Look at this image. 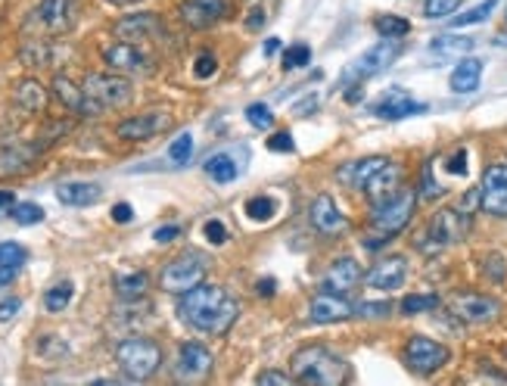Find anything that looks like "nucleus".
Wrapping results in <instances>:
<instances>
[{
    "mask_svg": "<svg viewBox=\"0 0 507 386\" xmlns=\"http://www.w3.org/2000/svg\"><path fill=\"white\" fill-rule=\"evenodd\" d=\"M178 315L184 318L191 328L202 330V334H224V330H231V324L237 321L240 306L224 287L196 284L193 290L181 293Z\"/></svg>",
    "mask_w": 507,
    "mask_h": 386,
    "instance_id": "1",
    "label": "nucleus"
},
{
    "mask_svg": "<svg viewBox=\"0 0 507 386\" xmlns=\"http://www.w3.org/2000/svg\"><path fill=\"white\" fill-rule=\"evenodd\" d=\"M418 112H427V106L414 100V97L408 94L405 88H389V94H386L383 100L374 106V116L389 119V122H396V119H408V116H418Z\"/></svg>",
    "mask_w": 507,
    "mask_h": 386,
    "instance_id": "15",
    "label": "nucleus"
},
{
    "mask_svg": "<svg viewBox=\"0 0 507 386\" xmlns=\"http://www.w3.org/2000/svg\"><path fill=\"white\" fill-rule=\"evenodd\" d=\"M116 361L128 381H147L162 365V349L147 337H128L116 346Z\"/></svg>",
    "mask_w": 507,
    "mask_h": 386,
    "instance_id": "4",
    "label": "nucleus"
},
{
    "mask_svg": "<svg viewBox=\"0 0 507 386\" xmlns=\"http://www.w3.org/2000/svg\"><path fill=\"white\" fill-rule=\"evenodd\" d=\"M28 259V253L19 244H0V265L4 268H22Z\"/></svg>",
    "mask_w": 507,
    "mask_h": 386,
    "instance_id": "41",
    "label": "nucleus"
},
{
    "mask_svg": "<svg viewBox=\"0 0 507 386\" xmlns=\"http://www.w3.org/2000/svg\"><path fill=\"white\" fill-rule=\"evenodd\" d=\"M308 218H312V224L321 234H339V231H346L343 212H339V206L333 203V196H327V193L315 196L312 209H308Z\"/></svg>",
    "mask_w": 507,
    "mask_h": 386,
    "instance_id": "20",
    "label": "nucleus"
},
{
    "mask_svg": "<svg viewBox=\"0 0 507 386\" xmlns=\"http://www.w3.org/2000/svg\"><path fill=\"white\" fill-rule=\"evenodd\" d=\"M159 32V19L156 13H140V16H128L116 26V35L125 37V41H147L150 35Z\"/></svg>",
    "mask_w": 507,
    "mask_h": 386,
    "instance_id": "25",
    "label": "nucleus"
},
{
    "mask_svg": "<svg viewBox=\"0 0 507 386\" xmlns=\"http://www.w3.org/2000/svg\"><path fill=\"white\" fill-rule=\"evenodd\" d=\"M22 308V302L13 297V299H4L0 302V321H10V318H16V312Z\"/></svg>",
    "mask_w": 507,
    "mask_h": 386,
    "instance_id": "52",
    "label": "nucleus"
},
{
    "mask_svg": "<svg viewBox=\"0 0 507 386\" xmlns=\"http://www.w3.org/2000/svg\"><path fill=\"white\" fill-rule=\"evenodd\" d=\"M16 275H19V268H4V265H0V287L16 281Z\"/></svg>",
    "mask_w": 507,
    "mask_h": 386,
    "instance_id": "56",
    "label": "nucleus"
},
{
    "mask_svg": "<svg viewBox=\"0 0 507 386\" xmlns=\"http://www.w3.org/2000/svg\"><path fill=\"white\" fill-rule=\"evenodd\" d=\"M355 315V306L352 302L343 299V293H317L312 299V308H308V318H312L315 324H336V321H346V318Z\"/></svg>",
    "mask_w": 507,
    "mask_h": 386,
    "instance_id": "13",
    "label": "nucleus"
},
{
    "mask_svg": "<svg viewBox=\"0 0 507 386\" xmlns=\"http://www.w3.org/2000/svg\"><path fill=\"white\" fill-rule=\"evenodd\" d=\"M460 6V0H427L423 4V13H427V19H445L451 16Z\"/></svg>",
    "mask_w": 507,
    "mask_h": 386,
    "instance_id": "42",
    "label": "nucleus"
},
{
    "mask_svg": "<svg viewBox=\"0 0 507 386\" xmlns=\"http://www.w3.org/2000/svg\"><path fill=\"white\" fill-rule=\"evenodd\" d=\"M402 53V41L398 37H383L380 44H374L370 50L361 53L352 63L349 78H370V75H380L383 69H389L396 63V57Z\"/></svg>",
    "mask_w": 507,
    "mask_h": 386,
    "instance_id": "8",
    "label": "nucleus"
},
{
    "mask_svg": "<svg viewBox=\"0 0 507 386\" xmlns=\"http://www.w3.org/2000/svg\"><path fill=\"white\" fill-rule=\"evenodd\" d=\"M116 290H119V297H125V299L140 297V293L147 290V275H143V271H138V275L119 277V281H116Z\"/></svg>",
    "mask_w": 507,
    "mask_h": 386,
    "instance_id": "36",
    "label": "nucleus"
},
{
    "mask_svg": "<svg viewBox=\"0 0 507 386\" xmlns=\"http://www.w3.org/2000/svg\"><path fill=\"white\" fill-rule=\"evenodd\" d=\"M268 150H274V153H293V138L290 134H274L268 141Z\"/></svg>",
    "mask_w": 507,
    "mask_h": 386,
    "instance_id": "50",
    "label": "nucleus"
},
{
    "mask_svg": "<svg viewBox=\"0 0 507 386\" xmlns=\"http://www.w3.org/2000/svg\"><path fill=\"white\" fill-rule=\"evenodd\" d=\"M293 377L290 374H280V370H262L259 374V383L262 386H268V383H274V386H290Z\"/></svg>",
    "mask_w": 507,
    "mask_h": 386,
    "instance_id": "49",
    "label": "nucleus"
},
{
    "mask_svg": "<svg viewBox=\"0 0 507 386\" xmlns=\"http://www.w3.org/2000/svg\"><path fill=\"white\" fill-rule=\"evenodd\" d=\"M16 206V200H13V193L10 191H0V215H4L6 209H13Z\"/></svg>",
    "mask_w": 507,
    "mask_h": 386,
    "instance_id": "57",
    "label": "nucleus"
},
{
    "mask_svg": "<svg viewBox=\"0 0 507 386\" xmlns=\"http://www.w3.org/2000/svg\"><path fill=\"white\" fill-rule=\"evenodd\" d=\"M72 293H75V287L69 281L50 287V290L44 293V306H47V312H63V308L72 302Z\"/></svg>",
    "mask_w": 507,
    "mask_h": 386,
    "instance_id": "32",
    "label": "nucleus"
},
{
    "mask_svg": "<svg viewBox=\"0 0 507 386\" xmlns=\"http://www.w3.org/2000/svg\"><path fill=\"white\" fill-rule=\"evenodd\" d=\"M414 206H418V193L411 187H398L396 193H389L386 200L374 203L370 209V224L383 234V237H396L398 231L408 228L414 215Z\"/></svg>",
    "mask_w": 507,
    "mask_h": 386,
    "instance_id": "5",
    "label": "nucleus"
},
{
    "mask_svg": "<svg viewBox=\"0 0 507 386\" xmlns=\"http://www.w3.org/2000/svg\"><path fill=\"white\" fill-rule=\"evenodd\" d=\"M374 28L380 37H405L408 32H411V22L402 16H377Z\"/></svg>",
    "mask_w": 507,
    "mask_h": 386,
    "instance_id": "33",
    "label": "nucleus"
},
{
    "mask_svg": "<svg viewBox=\"0 0 507 386\" xmlns=\"http://www.w3.org/2000/svg\"><path fill=\"white\" fill-rule=\"evenodd\" d=\"M134 218V209L128 206V203H119V206H112V222H119V224H128Z\"/></svg>",
    "mask_w": 507,
    "mask_h": 386,
    "instance_id": "54",
    "label": "nucleus"
},
{
    "mask_svg": "<svg viewBox=\"0 0 507 386\" xmlns=\"http://www.w3.org/2000/svg\"><path fill=\"white\" fill-rule=\"evenodd\" d=\"M81 94H85L81 116H100V112L119 110L131 100V81L122 75H88Z\"/></svg>",
    "mask_w": 507,
    "mask_h": 386,
    "instance_id": "3",
    "label": "nucleus"
},
{
    "mask_svg": "<svg viewBox=\"0 0 507 386\" xmlns=\"http://www.w3.org/2000/svg\"><path fill=\"white\" fill-rule=\"evenodd\" d=\"M202 231H206L209 244H215V246H222L224 240H228V228H224L222 222H215V218H212V222H206V228H202Z\"/></svg>",
    "mask_w": 507,
    "mask_h": 386,
    "instance_id": "46",
    "label": "nucleus"
},
{
    "mask_svg": "<svg viewBox=\"0 0 507 386\" xmlns=\"http://www.w3.org/2000/svg\"><path fill=\"white\" fill-rule=\"evenodd\" d=\"M449 172L451 175H467V153L464 150H458V153L449 159Z\"/></svg>",
    "mask_w": 507,
    "mask_h": 386,
    "instance_id": "53",
    "label": "nucleus"
},
{
    "mask_svg": "<svg viewBox=\"0 0 507 386\" xmlns=\"http://www.w3.org/2000/svg\"><path fill=\"white\" fill-rule=\"evenodd\" d=\"M237 162H233L231 153H215L206 159V175L215 181V184H231L237 178Z\"/></svg>",
    "mask_w": 507,
    "mask_h": 386,
    "instance_id": "28",
    "label": "nucleus"
},
{
    "mask_svg": "<svg viewBox=\"0 0 507 386\" xmlns=\"http://www.w3.org/2000/svg\"><path fill=\"white\" fill-rule=\"evenodd\" d=\"M72 4L75 0H41V6L35 10L37 26L47 35H63L72 28Z\"/></svg>",
    "mask_w": 507,
    "mask_h": 386,
    "instance_id": "14",
    "label": "nucleus"
},
{
    "mask_svg": "<svg viewBox=\"0 0 507 386\" xmlns=\"http://www.w3.org/2000/svg\"><path fill=\"white\" fill-rule=\"evenodd\" d=\"M246 119H249V125L259 128V131H264V128L274 125V112H271L264 103H249L246 106Z\"/></svg>",
    "mask_w": 507,
    "mask_h": 386,
    "instance_id": "39",
    "label": "nucleus"
},
{
    "mask_svg": "<svg viewBox=\"0 0 507 386\" xmlns=\"http://www.w3.org/2000/svg\"><path fill=\"white\" fill-rule=\"evenodd\" d=\"M480 193H482V209L489 215L507 218V162L489 165L486 175H482Z\"/></svg>",
    "mask_w": 507,
    "mask_h": 386,
    "instance_id": "10",
    "label": "nucleus"
},
{
    "mask_svg": "<svg viewBox=\"0 0 507 386\" xmlns=\"http://www.w3.org/2000/svg\"><path fill=\"white\" fill-rule=\"evenodd\" d=\"M178 377L181 381H200L212 370V352L200 343H184L178 352Z\"/></svg>",
    "mask_w": 507,
    "mask_h": 386,
    "instance_id": "17",
    "label": "nucleus"
},
{
    "mask_svg": "<svg viewBox=\"0 0 507 386\" xmlns=\"http://www.w3.org/2000/svg\"><path fill=\"white\" fill-rule=\"evenodd\" d=\"M361 277H365L361 275V265L346 256V259H336L330 265L327 277H324V290L327 293H346V290H352Z\"/></svg>",
    "mask_w": 507,
    "mask_h": 386,
    "instance_id": "21",
    "label": "nucleus"
},
{
    "mask_svg": "<svg viewBox=\"0 0 507 386\" xmlns=\"http://www.w3.org/2000/svg\"><path fill=\"white\" fill-rule=\"evenodd\" d=\"M386 162H389V159H386V156H367V159H358V162H349V165H346V169H339V172H336V178L343 181V184L355 187V191H361V187H365L367 181L374 178Z\"/></svg>",
    "mask_w": 507,
    "mask_h": 386,
    "instance_id": "22",
    "label": "nucleus"
},
{
    "mask_svg": "<svg viewBox=\"0 0 507 386\" xmlns=\"http://www.w3.org/2000/svg\"><path fill=\"white\" fill-rule=\"evenodd\" d=\"M451 312L467 324H486L502 312V306H498V299H491V297H480V293H460V297L451 299Z\"/></svg>",
    "mask_w": 507,
    "mask_h": 386,
    "instance_id": "12",
    "label": "nucleus"
},
{
    "mask_svg": "<svg viewBox=\"0 0 507 386\" xmlns=\"http://www.w3.org/2000/svg\"><path fill=\"white\" fill-rule=\"evenodd\" d=\"M106 66H112L116 72H147L150 69V59L143 57V50L138 44L122 41V44H112V47L103 50Z\"/></svg>",
    "mask_w": 507,
    "mask_h": 386,
    "instance_id": "19",
    "label": "nucleus"
},
{
    "mask_svg": "<svg viewBox=\"0 0 507 386\" xmlns=\"http://www.w3.org/2000/svg\"><path fill=\"white\" fill-rule=\"evenodd\" d=\"M274 212H277V203L271 196H253L246 203V215L253 222H268V218H274Z\"/></svg>",
    "mask_w": 507,
    "mask_h": 386,
    "instance_id": "34",
    "label": "nucleus"
},
{
    "mask_svg": "<svg viewBox=\"0 0 507 386\" xmlns=\"http://www.w3.org/2000/svg\"><path fill=\"white\" fill-rule=\"evenodd\" d=\"M398 178H402V172H398V165L386 162L383 169L377 172V175L370 178L365 187H361V191H365L374 203H380V200H386V196H389V193H396V191H398Z\"/></svg>",
    "mask_w": 507,
    "mask_h": 386,
    "instance_id": "24",
    "label": "nucleus"
},
{
    "mask_svg": "<svg viewBox=\"0 0 507 386\" xmlns=\"http://www.w3.org/2000/svg\"><path fill=\"white\" fill-rule=\"evenodd\" d=\"M439 306V297L427 293V297H405L402 299V312L405 315H420V312H433Z\"/></svg>",
    "mask_w": 507,
    "mask_h": 386,
    "instance_id": "40",
    "label": "nucleus"
},
{
    "mask_svg": "<svg viewBox=\"0 0 507 386\" xmlns=\"http://www.w3.org/2000/svg\"><path fill=\"white\" fill-rule=\"evenodd\" d=\"M486 275L491 277V281H504L507 268H504V259H502V256H498V253L486 256Z\"/></svg>",
    "mask_w": 507,
    "mask_h": 386,
    "instance_id": "47",
    "label": "nucleus"
},
{
    "mask_svg": "<svg viewBox=\"0 0 507 386\" xmlns=\"http://www.w3.org/2000/svg\"><path fill=\"white\" fill-rule=\"evenodd\" d=\"M224 10H228L224 0H184L178 13L191 28H209L224 16Z\"/></svg>",
    "mask_w": 507,
    "mask_h": 386,
    "instance_id": "18",
    "label": "nucleus"
},
{
    "mask_svg": "<svg viewBox=\"0 0 507 386\" xmlns=\"http://www.w3.org/2000/svg\"><path fill=\"white\" fill-rule=\"evenodd\" d=\"M355 312H358L361 318H386L392 312V302H361Z\"/></svg>",
    "mask_w": 507,
    "mask_h": 386,
    "instance_id": "45",
    "label": "nucleus"
},
{
    "mask_svg": "<svg viewBox=\"0 0 507 386\" xmlns=\"http://www.w3.org/2000/svg\"><path fill=\"white\" fill-rule=\"evenodd\" d=\"M439 193H442V187H439L436 181H433V172L423 169V196H427V200H436Z\"/></svg>",
    "mask_w": 507,
    "mask_h": 386,
    "instance_id": "51",
    "label": "nucleus"
},
{
    "mask_svg": "<svg viewBox=\"0 0 507 386\" xmlns=\"http://www.w3.org/2000/svg\"><path fill=\"white\" fill-rule=\"evenodd\" d=\"M175 237H181V228H178V224H169V228H159V231L153 234L156 244H171Z\"/></svg>",
    "mask_w": 507,
    "mask_h": 386,
    "instance_id": "55",
    "label": "nucleus"
},
{
    "mask_svg": "<svg viewBox=\"0 0 507 386\" xmlns=\"http://www.w3.org/2000/svg\"><path fill=\"white\" fill-rule=\"evenodd\" d=\"M277 0H246V28L249 32H259V28L274 16Z\"/></svg>",
    "mask_w": 507,
    "mask_h": 386,
    "instance_id": "30",
    "label": "nucleus"
},
{
    "mask_svg": "<svg viewBox=\"0 0 507 386\" xmlns=\"http://www.w3.org/2000/svg\"><path fill=\"white\" fill-rule=\"evenodd\" d=\"M467 231H471V215H467V212L442 209V212H436L433 222H429L427 240H433L436 246H449V244L464 240Z\"/></svg>",
    "mask_w": 507,
    "mask_h": 386,
    "instance_id": "9",
    "label": "nucleus"
},
{
    "mask_svg": "<svg viewBox=\"0 0 507 386\" xmlns=\"http://www.w3.org/2000/svg\"><path fill=\"white\" fill-rule=\"evenodd\" d=\"M405 361L414 374L429 377V374H436L439 368H445V361H449V349H445L442 343H436V339H429V337H411L408 339V346H405Z\"/></svg>",
    "mask_w": 507,
    "mask_h": 386,
    "instance_id": "7",
    "label": "nucleus"
},
{
    "mask_svg": "<svg viewBox=\"0 0 507 386\" xmlns=\"http://www.w3.org/2000/svg\"><path fill=\"white\" fill-rule=\"evenodd\" d=\"M209 271V262L202 253H184L178 256V259H171L165 265L162 277H159V284H162L165 293H187L193 290L196 284H202V277H206Z\"/></svg>",
    "mask_w": 507,
    "mask_h": 386,
    "instance_id": "6",
    "label": "nucleus"
},
{
    "mask_svg": "<svg viewBox=\"0 0 507 386\" xmlns=\"http://www.w3.org/2000/svg\"><path fill=\"white\" fill-rule=\"evenodd\" d=\"M480 78H482V63L480 59L464 57L455 66V72H451V90H455V94H473V90L480 88Z\"/></svg>",
    "mask_w": 507,
    "mask_h": 386,
    "instance_id": "26",
    "label": "nucleus"
},
{
    "mask_svg": "<svg viewBox=\"0 0 507 386\" xmlns=\"http://www.w3.org/2000/svg\"><path fill=\"white\" fill-rule=\"evenodd\" d=\"M32 153H19V150H4L0 153V175H16V172L28 169Z\"/></svg>",
    "mask_w": 507,
    "mask_h": 386,
    "instance_id": "37",
    "label": "nucleus"
},
{
    "mask_svg": "<svg viewBox=\"0 0 507 386\" xmlns=\"http://www.w3.org/2000/svg\"><path fill=\"white\" fill-rule=\"evenodd\" d=\"M106 4H112V6H131V4H140V0H106Z\"/></svg>",
    "mask_w": 507,
    "mask_h": 386,
    "instance_id": "60",
    "label": "nucleus"
},
{
    "mask_svg": "<svg viewBox=\"0 0 507 386\" xmlns=\"http://www.w3.org/2000/svg\"><path fill=\"white\" fill-rule=\"evenodd\" d=\"M53 94H57L59 103H66L72 112H81V106H85V94H81V88H75L66 75H57L53 78Z\"/></svg>",
    "mask_w": 507,
    "mask_h": 386,
    "instance_id": "31",
    "label": "nucleus"
},
{
    "mask_svg": "<svg viewBox=\"0 0 507 386\" xmlns=\"http://www.w3.org/2000/svg\"><path fill=\"white\" fill-rule=\"evenodd\" d=\"M293 374L305 386H339L349 381V365L324 346H305L293 355Z\"/></svg>",
    "mask_w": 507,
    "mask_h": 386,
    "instance_id": "2",
    "label": "nucleus"
},
{
    "mask_svg": "<svg viewBox=\"0 0 507 386\" xmlns=\"http://www.w3.org/2000/svg\"><path fill=\"white\" fill-rule=\"evenodd\" d=\"M169 128H171V116L159 110V112H143V116L119 122L116 134L122 141H150V138H156V134L169 131Z\"/></svg>",
    "mask_w": 507,
    "mask_h": 386,
    "instance_id": "11",
    "label": "nucleus"
},
{
    "mask_svg": "<svg viewBox=\"0 0 507 386\" xmlns=\"http://www.w3.org/2000/svg\"><path fill=\"white\" fill-rule=\"evenodd\" d=\"M429 47H433V53H439V57H467V53L476 47V41L464 35H439L433 37Z\"/></svg>",
    "mask_w": 507,
    "mask_h": 386,
    "instance_id": "27",
    "label": "nucleus"
},
{
    "mask_svg": "<svg viewBox=\"0 0 507 386\" xmlns=\"http://www.w3.org/2000/svg\"><path fill=\"white\" fill-rule=\"evenodd\" d=\"M13 218H16L19 224H37V222H44V209L35 206V203H16V206H13Z\"/></svg>",
    "mask_w": 507,
    "mask_h": 386,
    "instance_id": "43",
    "label": "nucleus"
},
{
    "mask_svg": "<svg viewBox=\"0 0 507 386\" xmlns=\"http://www.w3.org/2000/svg\"><path fill=\"white\" fill-rule=\"evenodd\" d=\"M259 293H262V297H274V281H262Z\"/></svg>",
    "mask_w": 507,
    "mask_h": 386,
    "instance_id": "59",
    "label": "nucleus"
},
{
    "mask_svg": "<svg viewBox=\"0 0 507 386\" xmlns=\"http://www.w3.org/2000/svg\"><path fill=\"white\" fill-rule=\"evenodd\" d=\"M44 103H47V97H44V88L37 85V81H22L16 88V106L22 112H28V116L41 112Z\"/></svg>",
    "mask_w": 507,
    "mask_h": 386,
    "instance_id": "29",
    "label": "nucleus"
},
{
    "mask_svg": "<svg viewBox=\"0 0 507 386\" xmlns=\"http://www.w3.org/2000/svg\"><path fill=\"white\" fill-rule=\"evenodd\" d=\"M280 50V37H268V44H264V57H274Z\"/></svg>",
    "mask_w": 507,
    "mask_h": 386,
    "instance_id": "58",
    "label": "nucleus"
},
{
    "mask_svg": "<svg viewBox=\"0 0 507 386\" xmlns=\"http://www.w3.org/2000/svg\"><path fill=\"white\" fill-rule=\"evenodd\" d=\"M498 6V0H482V4H476L473 10H467L464 16H455L451 19V26L455 28H464V26H476V22H482L486 16H491V10Z\"/></svg>",
    "mask_w": 507,
    "mask_h": 386,
    "instance_id": "35",
    "label": "nucleus"
},
{
    "mask_svg": "<svg viewBox=\"0 0 507 386\" xmlns=\"http://www.w3.org/2000/svg\"><path fill=\"white\" fill-rule=\"evenodd\" d=\"M100 196V184H90V181H66L57 187V200L63 206H94Z\"/></svg>",
    "mask_w": 507,
    "mask_h": 386,
    "instance_id": "23",
    "label": "nucleus"
},
{
    "mask_svg": "<svg viewBox=\"0 0 507 386\" xmlns=\"http://www.w3.org/2000/svg\"><path fill=\"white\" fill-rule=\"evenodd\" d=\"M191 156H193V138L191 134H178L175 141H171V147H169V159L175 165H187L191 162Z\"/></svg>",
    "mask_w": 507,
    "mask_h": 386,
    "instance_id": "38",
    "label": "nucleus"
},
{
    "mask_svg": "<svg viewBox=\"0 0 507 386\" xmlns=\"http://www.w3.org/2000/svg\"><path fill=\"white\" fill-rule=\"evenodd\" d=\"M308 59H312V50H308L305 44H293L284 57V66L286 69H302V66H308Z\"/></svg>",
    "mask_w": 507,
    "mask_h": 386,
    "instance_id": "44",
    "label": "nucleus"
},
{
    "mask_svg": "<svg viewBox=\"0 0 507 386\" xmlns=\"http://www.w3.org/2000/svg\"><path fill=\"white\" fill-rule=\"evenodd\" d=\"M215 57H212V53H200V57H196V78H209L212 72H215Z\"/></svg>",
    "mask_w": 507,
    "mask_h": 386,
    "instance_id": "48",
    "label": "nucleus"
},
{
    "mask_svg": "<svg viewBox=\"0 0 507 386\" xmlns=\"http://www.w3.org/2000/svg\"><path fill=\"white\" fill-rule=\"evenodd\" d=\"M408 277V262L405 256H389V259L377 262L374 268L365 275V281L374 287V290H398Z\"/></svg>",
    "mask_w": 507,
    "mask_h": 386,
    "instance_id": "16",
    "label": "nucleus"
}]
</instances>
